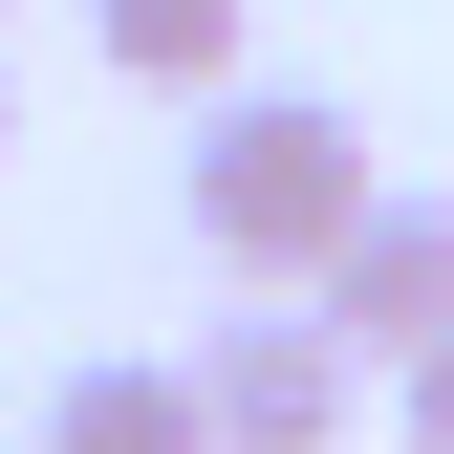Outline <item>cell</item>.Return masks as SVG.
I'll use <instances>...</instances> for the list:
<instances>
[{
    "label": "cell",
    "instance_id": "obj_6",
    "mask_svg": "<svg viewBox=\"0 0 454 454\" xmlns=\"http://www.w3.org/2000/svg\"><path fill=\"white\" fill-rule=\"evenodd\" d=\"M389 389H411V454H454V325H433V347L389 368Z\"/></svg>",
    "mask_w": 454,
    "mask_h": 454
},
{
    "label": "cell",
    "instance_id": "obj_5",
    "mask_svg": "<svg viewBox=\"0 0 454 454\" xmlns=\"http://www.w3.org/2000/svg\"><path fill=\"white\" fill-rule=\"evenodd\" d=\"M108 87H239V0H87Z\"/></svg>",
    "mask_w": 454,
    "mask_h": 454
},
{
    "label": "cell",
    "instance_id": "obj_1",
    "mask_svg": "<svg viewBox=\"0 0 454 454\" xmlns=\"http://www.w3.org/2000/svg\"><path fill=\"white\" fill-rule=\"evenodd\" d=\"M389 174H368V130L325 87H195V174H174V216H195V260H239V281H325V239H347Z\"/></svg>",
    "mask_w": 454,
    "mask_h": 454
},
{
    "label": "cell",
    "instance_id": "obj_3",
    "mask_svg": "<svg viewBox=\"0 0 454 454\" xmlns=\"http://www.w3.org/2000/svg\"><path fill=\"white\" fill-rule=\"evenodd\" d=\"M325 325H347L368 368H411L433 325H454V195H368L347 239H325V281H303Z\"/></svg>",
    "mask_w": 454,
    "mask_h": 454
},
{
    "label": "cell",
    "instance_id": "obj_2",
    "mask_svg": "<svg viewBox=\"0 0 454 454\" xmlns=\"http://www.w3.org/2000/svg\"><path fill=\"white\" fill-rule=\"evenodd\" d=\"M195 411H216V454H325V433L368 411V347L303 303V281H260V303L195 347Z\"/></svg>",
    "mask_w": 454,
    "mask_h": 454
},
{
    "label": "cell",
    "instance_id": "obj_4",
    "mask_svg": "<svg viewBox=\"0 0 454 454\" xmlns=\"http://www.w3.org/2000/svg\"><path fill=\"white\" fill-rule=\"evenodd\" d=\"M43 454H216V411H195V368H152V347H87L66 389H43Z\"/></svg>",
    "mask_w": 454,
    "mask_h": 454
}]
</instances>
